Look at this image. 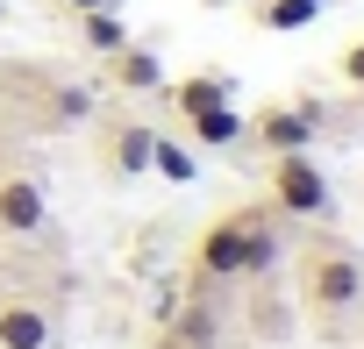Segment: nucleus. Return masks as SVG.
I'll list each match as a JSON object with an SVG mask.
<instances>
[{
	"instance_id": "f257e3e1",
	"label": "nucleus",
	"mask_w": 364,
	"mask_h": 349,
	"mask_svg": "<svg viewBox=\"0 0 364 349\" xmlns=\"http://www.w3.org/2000/svg\"><path fill=\"white\" fill-rule=\"evenodd\" d=\"M264 193L286 221H328L336 214V193H328V171L314 164V150H286V157H264Z\"/></svg>"
},
{
	"instance_id": "f03ea898",
	"label": "nucleus",
	"mask_w": 364,
	"mask_h": 349,
	"mask_svg": "<svg viewBox=\"0 0 364 349\" xmlns=\"http://www.w3.org/2000/svg\"><path fill=\"white\" fill-rule=\"evenodd\" d=\"M300 299H307V314H321V321L350 314V306L364 299V264H357L343 243H314V250L300 257Z\"/></svg>"
},
{
	"instance_id": "7ed1b4c3",
	"label": "nucleus",
	"mask_w": 364,
	"mask_h": 349,
	"mask_svg": "<svg viewBox=\"0 0 364 349\" xmlns=\"http://www.w3.org/2000/svg\"><path fill=\"white\" fill-rule=\"evenodd\" d=\"M243 236H250V207H236V214H222V221L200 228V243H193V285L200 292L243 278Z\"/></svg>"
},
{
	"instance_id": "20e7f679",
	"label": "nucleus",
	"mask_w": 364,
	"mask_h": 349,
	"mask_svg": "<svg viewBox=\"0 0 364 349\" xmlns=\"http://www.w3.org/2000/svg\"><path fill=\"white\" fill-rule=\"evenodd\" d=\"M264 157H286V150H314V135H321V107H307V100H279V107H264V114H250V128H243Z\"/></svg>"
},
{
	"instance_id": "39448f33",
	"label": "nucleus",
	"mask_w": 364,
	"mask_h": 349,
	"mask_svg": "<svg viewBox=\"0 0 364 349\" xmlns=\"http://www.w3.org/2000/svg\"><path fill=\"white\" fill-rule=\"evenodd\" d=\"M150 143H157V128H150V121H136V114L100 121V157H107L114 179H143V171H150Z\"/></svg>"
},
{
	"instance_id": "423d86ee",
	"label": "nucleus",
	"mask_w": 364,
	"mask_h": 349,
	"mask_svg": "<svg viewBox=\"0 0 364 349\" xmlns=\"http://www.w3.org/2000/svg\"><path fill=\"white\" fill-rule=\"evenodd\" d=\"M50 221V200L29 171H0V236H36Z\"/></svg>"
},
{
	"instance_id": "0eeeda50",
	"label": "nucleus",
	"mask_w": 364,
	"mask_h": 349,
	"mask_svg": "<svg viewBox=\"0 0 364 349\" xmlns=\"http://www.w3.org/2000/svg\"><path fill=\"white\" fill-rule=\"evenodd\" d=\"M107 79H114L122 93H157V86H164V57H157L150 43H136V36H129V43L107 57Z\"/></svg>"
},
{
	"instance_id": "6e6552de",
	"label": "nucleus",
	"mask_w": 364,
	"mask_h": 349,
	"mask_svg": "<svg viewBox=\"0 0 364 349\" xmlns=\"http://www.w3.org/2000/svg\"><path fill=\"white\" fill-rule=\"evenodd\" d=\"M243 128H250V114H236L229 100H215V107L186 114V135H193V150H236V143H243Z\"/></svg>"
},
{
	"instance_id": "1a4fd4ad",
	"label": "nucleus",
	"mask_w": 364,
	"mask_h": 349,
	"mask_svg": "<svg viewBox=\"0 0 364 349\" xmlns=\"http://www.w3.org/2000/svg\"><path fill=\"white\" fill-rule=\"evenodd\" d=\"M0 349H50V314L29 299H0Z\"/></svg>"
},
{
	"instance_id": "9d476101",
	"label": "nucleus",
	"mask_w": 364,
	"mask_h": 349,
	"mask_svg": "<svg viewBox=\"0 0 364 349\" xmlns=\"http://www.w3.org/2000/svg\"><path fill=\"white\" fill-rule=\"evenodd\" d=\"M150 171H157L164 186H193V179H200V157H193V143H178V135L157 128V143H150Z\"/></svg>"
},
{
	"instance_id": "9b49d317",
	"label": "nucleus",
	"mask_w": 364,
	"mask_h": 349,
	"mask_svg": "<svg viewBox=\"0 0 364 349\" xmlns=\"http://www.w3.org/2000/svg\"><path fill=\"white\" fill-rule=\"evenodd\" d=\"M279 264V221L264 207H250V236H243V278H264Z\"/></svg>"
},
{
	"instance_id": "f8f14e48",
	"label": "nucleus",
	"mask_w": 364,
	"mask_h": 349,
	"mask_svg": "<svg viewBox=\"0 0 364 349\" xmlns=\"http://www.w3.org/2000/svg\"><path fill=\"white\" fill-rule=\"evenodd\" d=\"M79 43H86L93 57H114V50L129 43V29H122L114 8H86V15H79Z\"/></svg>"
},
{
	"instance_id": "ddd939ff",
	"label": "nucleus",
	"mask_w": 364,
	"mask_h": 349,
	"mask_svg": "<svg viewBox=\"0 0 364 349\" xmlns=\"http://www.w3.org/2000/svg\"><path fill=\"white\" fill-rule=\"evenodd\" d=\"M164 349H215V306H208V299H193L186 314L171 321V335H164Z\"/></svg>"
},
{
	"instance_id": "4468645a",
	"label": "nucleus",
	"mask_w": 364,
	"mask_h": 349,
	"mask_svg": "<svg viewBox=\"0 0 364 349\" xmlns=\"http://www.w3.org/2000/svg\"><path fill=\"white\" fill-rule=\"evenodd\" d=\"M215 100H229V79H178L171 86V107H178V121H186V114H200V107H215Z\"/></svg>"
},
{
	"instance_id": "2eb2a0df",
	"label": "nucleus",
	"mask_w": 364,
	"mask_h": 349,
	"mask_svg": "<svg viewBox=\"0 0 364 349\" xmlns=\"http://www.w3.org/2000/svg\"><path fill=\"white\" fill-rule=\"evenodd\" d=\"M321 8H307V0H257V22L264 29H279V36H293V29H307Z\"/></svg>"
},
{
	"instance_id": "dca6fc26",
	"label": "nucleus",
	"mask_w": 364,
	"mask_h": 349,
	"mask_svg": "<svg viewBox=\"0 0 364 349\" xmlns=\"http://www.w3.org/2000/svg\"><path fill=\"white\" fill-rule=\"evenodd\" d=\"M50 114L72 128V121H86V114H93V93H86V86H58V93H50Z\"/></svg>"
},
{
	"instance_id": "f3484780",
	"label": "nucleus",
	"mask_w": 364,
	"mask_h": 349,
	"mask_svg": "<svg viewBox=\"0 0 364 349\" xmlns=\"http://www.w3.org/2000/svg\"><path fill=\"white\" fill-rule=\"evenodd\" d=\"M336 72H343V86H357V93H364V36H357V43H343Z\"/></svg>"
},
{
	"instance_id": "a211bd4d",
	"label": "nucleus",
	"mask_w": 364,
	"mask_h": 349,
	"mask_svg": "<svg viewBox=\"0 0 364 349\" xmlns=\"http://www.w3.org/2000/svg\"><path fill=\"white\" fill-rule=\"evenodd\" d=\"M65 8H72V15H86V8H107V0H65Z\"/></svg>"
},
{
	"instance_id": "6ab92c4d",
	"label": "nucleus",
	"mask_w": 364,
	"mask_h": 349,
	"mask_svg": "<svg viewBox=\"0 0 364 349\" xmlns=\"http://www.w3.org/2000/svg\"><path fill=\"white\" fill-rule=\"evenodd\" d=\"M307 8H321V0H307Z\"/></svg>"
}]
</instances>
